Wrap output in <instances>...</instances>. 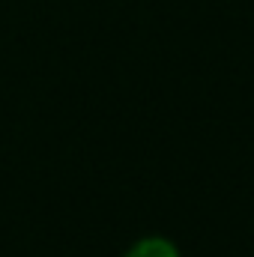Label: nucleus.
Returning a JSON list of instances; mask_svg holds the SVG:
<instances>
[{
    "mask_svg": "<svg viewBox=\"0 0 254 257\" xmlns=\"http://www.w3.org/2000/svg\"><path fill=\"white\" fill-rule=\"evenodd\" d=\"M123 257H180V248L168 236H144L132 242Z\"/></svg>",
    "mask_w": 254,
    "mask_h": 257,
    "instance_id": "nucleus-1",
    "label": "nucleus"
}]
</instances>
